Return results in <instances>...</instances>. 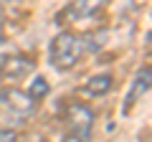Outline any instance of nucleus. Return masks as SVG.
I'll list each match as a JSON object with an SVG mask.
<instances>
[{"mask_svg": "<svg viewBox=\"0 0 152 142\" xmlns=\"http://www.w3.org/2000/svg\"><path fill=\"white\" fill-rule=\"evenodd\" d=\"M84 53V38H79L76 33L71 31H64L58 33L53 41H51V48H48V56H51V64L56 66L58 71H69L79 64Z\"/></svg>", "mask_w": 152, "mask_h": 142, "instance_id": "nucleus-1", "label": "nucleus"}, {"mask_svg": "<svg viewBox=\"0 0 152 142\" xmlns=\"http://www.w3.org/2000/svg\"><path fill=\"white\" fill-rule=\"evenodd\" d=\"M64 117H66V124L71 127V132H74L76 137L86 140L89 132H91V124H94V112L89 109L86 104H79V102L66 104Z\"/></svg>", "mask_w": 152, "mask_h": 142, "instance_id": "nucleus-2", "label": "nucleus"}, {"mask_svg": "<svg viewBox=\"0 0 152 142\" xmlns=\"http://www.w3.org/2000/svg\"><path fill=\"white\" fill-rule=\"evenodd\" d=\"M31 71H33V61L28 56H20V53L0 56V79H5V81L26 79Z\"/></svg>", "mask_w": 152, "mask_h": 142, "instance_id": "nucleus-3", "label": "nucleus"}, {"mask_svg": "<svg viewBox=\"0 0 152 142\" xmlns=\"http://www.w3.org/2000/svg\"><path fill=\"white\" fill-rule=\"evenodd\" d=\"M0 102L5 104V107H10L15 114H31V112L36 109V104H33L31 99L26 97V91H20V89H0Z\"/></svg>", "mask_w": 152, "mask_h": 142, "instance_id": "nucleus-4", "label": "nucleus"}, {"mask_svg": "<svg viewBox=\"0 0 152 142\" xmlns=\"http://www.w3.org/2000/svg\"><path fill=\"white\" fill-rule=\"evenodd\" d=\"M150 81H152V71H150V66H145V69H140L137 71V76H134V81H132V89H129V94H127V107L124 109L129 112L132 107L137 104V99L142 97V94H147L150 91Z\"/></svg>", "mask_w": 152, "mask_h": 142, "instance_id": "nucleus-5", "label": "nucleus"}, {"mask_svg": "<svg viewBox=\"0 0 152 142\" xmlns=\"http://www.w3.org/2000/svg\"><path fill=\"white\" fill-rule=\"evenodd\" d=\"M99 10H102V3H96V0H86V3H71V5L58 15V20H61V18L84 20V18H91L94 13H99Z\"/></svg>", "mask_w": 152, "mask_h": 142, "instance_id": "nucleus-6", "label": "nucleus"}, {"mask_svg": "<svg viewBox=\"0 0 152 142\" xmlns=\"http://www.w3.org/2000/svg\"><path fill=\"white\" fill-rule=\"evenodd\" d=\"M112 84H114L112 74H96V76H91L84 84V94H86V97H104V94L112 89Z\"/></svg>", "mask_w": 152, "mask_h": 142, "instance_id": "nucleus-7", "label": "nucleus"}, {"mask_svg": "<svg viewBox=\"0 0 152 142\" xmlns=\"http://www.w3.org/2000/svg\"><path fill=\"white\" fill-rule=\"evenodd\" d=\"M46 94H48V81H46L43 76H36V79L31 81V86H28L26 97L31 99V102H38V99H43Z\"/></svg>", "mask_w": 152, "mask_h": 142, "instance_id": "nucleus-8", "label": "nucleus"}, {"mask_svg": "<svg viewBox=\"0 0 152 142\" xmlns=\"http://www.w3.org/2000/svg\"><path fill=\"white\" fill-rule=\"evenodd\" d=\"M0 142H18L15 130H0Z\"/></svg>", "mask_w": 152, "mask_h": 142, "instance_id": "nucleus-9", "label": "nucleus"}, {"mask_svg": "<svg viewBox=\"0 0 152 142\" xmlns=\"http://www.w3.org/2000/svg\"><path fill=\"white\" fill-rule=\"evenodd\" d=\"M61 142H86V140H81V137H76V135H69V137H64Z\"/></svg>", "mask_w": 152, "mask_h": 142, "instance_id": "nucleus-10", "label": "nucleus"}, {"mask_svg": "<svg viewBox=\"0 0 152 142\" xmlns=\"http://www.w3.org/2000/svg\"><path fill=\"white\" fill-rule=\"evenodd\" d=\"M0 28H3V18H0Z\"/></svg>", "mask_w": 152, "mask_h": 142, "instance_id": "nucleus-11", "label": "nucleus"}, {"mask_svg": "<svg viewBox=\"0 0 152 142\" xmlns=\"http://www.w3.org/2000/svg\"><path fill=\"white\" fill-rule=\"evenodd\" d=\"M0 43H3V36H0Z\"/></svg>", "mask_w": 152, "mask_h": 142, "instance_id": "nucleus-12", "label": "nucleus"}]
</instances>
